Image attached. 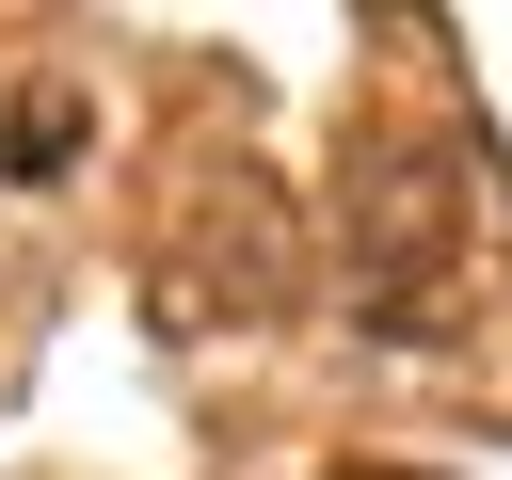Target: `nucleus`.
I'll return each mask as SVG.
<instances>
[{
  "mask_svg": "<svg viewBox=\"0 0 512 480\" xmlns=\"http://www.w3.org/2000/svg\"><path fill=\"white\" fill-rule=\"evenodd\" d=\"M80 160V96H16V128H0V176H64Z\"/></svg>",
  "mask_w": 512,
  "mask_h": 480,
  "instance_id": "obj_2",
  "label": "nucleus"
},
{
  "mask_svg": "<svg viewBox=\"0 0 512 480\" xmlns=\"http://www.w3.org/2000/svg\"><path fill=\"white\" fill-rule=\"evenodd\" d=\"M448 160L432 144H352V288L384 304V320H416L432 304V272H448Z\"/></svg>",
  "mask_w": 512,
  "mask_h": 480,
  "instance_id": "obj_1",
  "label": "nucleus"
}]
</instances>
